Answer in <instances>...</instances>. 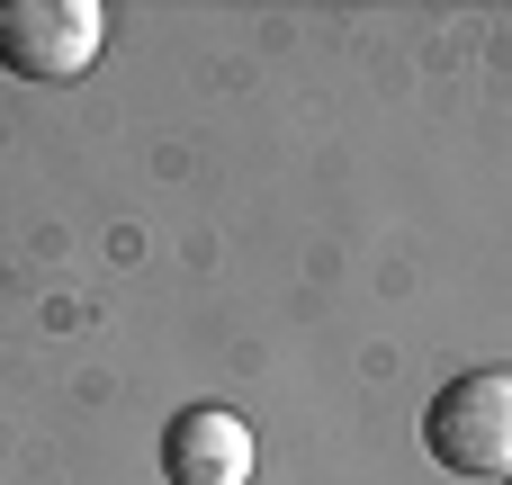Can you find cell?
I'll use <instances>...</instances> for the list:
<instances>
[{
	"label": "cell",
	"mask_w": 512,
	"mask_h": 485,
	"mask_svg": "<svg viewBox=\"0 0 512 485\" xmlns=\"http://www.w3.org/2000/svg\"><path fill=\"white\" fill-rule=\"evenodd\" d=\"M423 450L450 477H512V369H468L432 396Z\"/></svg>",
	"instance_id": "6da1fadb"
},
{
	"label": "cell",
	"mask_w": 512,
	"mask_h": 485,
	"mask_svg": "<svg viewBox=\"0 0 512 485\" xmlns=\"http://www.w3.org/2000/svg\"><path fill=\"white\" fill-rule=\"evenodd\" d=\"M108 18L90 0H0V63L18 81H81L99 63Z\"/></svg>",
	"instance_id": "7a4b0ae2"
},
{
	"label": "cell",
	"mask_w": 512,
	"mask_h": 485,
	"mask_svg": "<svg viewBox=\"0 0 512 485\" xmlns=\"http://www.w3.org/2000/svg\"><path fill=\"white\" fill-rule=\"evenodd\" d=\"M162 477L171 485H252V423L225 405H189L162 432Z\"/></svg>",
	"instance_id": "3957f363"
},
{
	"label": "cell",
	"mask_w": 512,
	"mask_h": 485,
	"mask_svg": "<svg viewBox=\"0 0 512 485\" xmlns=\"http://www.w3.org/2000/svg\"><path fill=\"white\" fill-rule=\"evenodd\" d=\"M504 485H512V477H504Z\"/></svg>",
	"instance_id": "277c9868"
}]
</instances>
